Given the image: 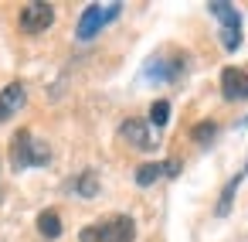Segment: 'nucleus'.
<instances>
[{
	"mask_svg": "<svg viewBox=\"0 0 248 242\" xmlns=\"http://www.w3.org/2000/svg\"><path fill=\"white\" fill-rule=\"evenodd\" d=\"M136 239V222L129 215H109L78 232V242H133Z\"/></svg>",
	"mask_w": 248,
	"mask_h": 242,
	"instance_id": "f257e3e1",
	"label": "nucleus"
},
{
	"mask_svg": "<svg viewBox=\"0 0 248 242\" xmlns=\"http://www.w3.org/2000/svg\"><path fill=\"white\" fill-rule=\"evenodd\" d=\"M51 164V150L48 143L34 140L31 130H17L11 140V167L14 171H28V167H45Z\"/></svg>",
	"mask_w": 248,
	"mask_h": 242,
	"instance_id": "f03ea898",
	"label": "nucleus"
},
{
	"mask_svg": "<svg viewBox=\"0 0 248 242\" xmlns=\"http://www.w3.org/2000/svg\"><path fill=\"white\" fill-rule=\"evenodd\" d=\"M123 14V4L119 0H112V4H89L78 17V28H75V38L78 41H92L106 24H112L116 17Z\"/></svg>",
	"mask_w": 248,
	"mask_h": 242,
	"instance_id": "7ed1b4c3",
	"label": "nucleus"
},
{
	"mask_svg": "<svg viewBox=\"0 0 248 242\" xmlns=\"http://www.w3.org/2000/svg\"><path fill=\"white\" fill-rule=\"evenodd\" d=\"M207 11L221 21V45H224V52H238V45H241V14L228 4V0H211Z\"/></svg>",
	"mask_w": 248,
	"mask_h": 242,
	"instance_id": "20e7f679",
	"label": "nucleus"
},
{
	"mask_svg": "<svg viewBox=\"0 0 248 242\" xmlns=\"http://www.w3.org/2000/svg\"><path fill=\"white\" fill-rule=\"evenodd\" d=\"M17 24H21L24 35H45V31L55 24V7H51V4H41V0H34V4H24Z\"/></svg>",
	"mask_w": 248,
	"mask_h": 242,
	"instance_id": "39448f33",
	"label": "nucleus"
},
{
	"mask_svg": "<svg viewBox=\"0 0 248 242\" xmlns=\"http://www.w3.org/2000/svg\"><path fill=\"white\" fill-rule=\"evenodd\" d=\"M221 96H224L228 103H241V99H248V72L228 65V69L221 72Z\"/></svg>",
	"mask_w": 248,
	"mask_h": 242,
	"instance_id": "423d86ee",
	"label": "nucleus"
},
{
	"mask_svg": "<svg viewBox=\"0 0 248 242\" xmlns=\"http://www.w3.org/2000/svg\"><path fill=\"white\" fill-rule=\"evenodd\" d=\"M24 99H28V89L21 82H11V86L0 89V123L17 116V109H24Z\"/></svg>",
	"mask_w": 248,
	"mask_h": 242,
	"instance_id": "0eeeda50",
	"label": "nucleus"
},
{
	"mask_svg": "<svg viewBox=\"0 0 248 242\" xmlns=\"http://www.w3.org/2000/svg\"><path fill=\"white\" fill-rule=\"evenodd\" d=\"M119 140H126V143L136 147V150H153V147H156L143 120H126V123L119 126Z\"/></svg>",
	"mask_w": 248,
	"mask_h": 242,
	"instance_id": "6e6552de",
	"label": "nucleus"
},
{
	"mask_svg": "<svg viewBox=\"0 0 248 242\" xmlns=\"http://www.w3.org/2000/svg\"><path fill=\"white\" fill-rule=\"evenodd\" d=\"M180 72H184V58L167 62L163 55H156V58H150V65H146V75H150V79H163V82H173Z\"/></svg>",
	"mask_w": 248,
	"mask_h": 242,
	"instance_id": "1a4fd4ad",
	"label": "nucleus"
},
{
	"mask_svg": "<svg viewBox=\"0 0 248 242\" xmlns=\"http://www.w3.org/2000/svg\"><path fill=\"white\" fill-rule=\"evenodd\" d=\"M38 232H41L45 239H58V235H62V215H58L55 208H45V211L38 215Z\"/></svg>",
	"mask_w": 248,
	"mask_h": 242,
	"instance_id": "9d476101",
	"label": "nucleus"
},
{
	"mask_svg": "<svg viewBox=\"0 0 248 242\" xmlns=\"http://www.w3.org/2000/svg\"><path fill=\"white\" fill-rule=\"evenodd\" d=\"M72 191H75L78 198H95V194H99V177H95V171H82V174L72 181Z\"/></svg>",
	"mask_w": 248,
	"mask_h": 242,
	"instance_id": "9b49d317",
	"label": "nucleus"
},
{
	"mask_svg": "<svg viewBox=\"0 0 248 242\" xmlns=\"http://www.w3.org/2000/svg\"><path fill=\"white\" fill-rule=\"evenodd\" d=\"M241 177H245V171H241V174H234V177L224 184V194H221V201H217V208H214L217 215H228V211H231V201H234V191H238Z\"/></svg>",
	"mask_w": 248,
	"mask_h": 242,
	"instance_id": "f8f14e48",
	"label": "nucleus"
},
{
	"mask_svg": "<svg viewBox=\"0 0 248 242\" xmlns=\"http://www.w3.org/2000/svg\"><path fill=\"white\" fill-rule=\"evenodd\" d=\"M160 174H163V164H143V167H136V184L140 188H150Z\"/></svg>",
	"mask_w": 248,
	"mask_h": 242,
	"instance_id": "ddd939ff",
	"label": "nucleus"
},
{
	"mask_svg": "<svg viewBox=\"0 0 248 242\" xmlns=\"http://www.w3.org/2000/svg\"><path fill=\"white\" fill-rule=\"evenodd\" d=\"M167 120H170V103L167 99H156L150 106V123L153 126H167Z\"/></svg>",
	"mask_w": 248,
	"mask_h": 242,
	"instance_id": "4468645a",
	"label": "nucleus"
},
{
	"mask_svg": "<svg viewBox=\"0 0 248 242\" xmlns=\"http://www.w3.org/2000/svg\"><path fill=\"white\" fill-rule=\"evenodd\" d=\"M214 133H217V126H214V123H197V126L190 130V137H194L201 147H207V143L214 140Z\"/></svg>",
	"mask_w": 248,
	"mask_h": 242,
	"instance_id": "2eb2a0df",
	"label": "nucleus"
},
{
	"mask_svg": "<svg viewBox=\"0 0 248 242\" xmlns=\"http://www.w3.org/2000/svg\"><path fill=\"white\" fill-rule=\"evenodd\" d=\"M163 174H167V177H177V174H180V160H167V164H163Z\"/></svg>",
	"mask_w": 248,
	"mask_h": 242,
	"instance_id": "dca6fc26",
	"label": "nucleus"
},
{
	"mask_svg": "<svg viewBox=\"0 0 248 242\" xmlns=\"http://www.w3.org/2000/svg\"><path fill=\"white\" fill-rule=\"evenodd\" d=\"M0 194H4V177H0Z\"/></svg>",
	"mask_w": 248,
	"mask_h": 242,
	"instance_id": "f3484780",
	"label": "nucleus"
}]
</instances>
